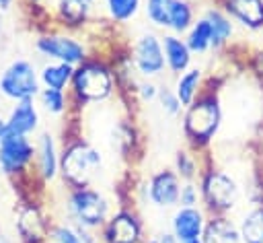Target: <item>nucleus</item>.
<instances>
[{
  "instance_id": "1",
  "label": "nucleus",
  "mask_w": 263,
  "mask_h": 243,
  "mask_svg": "<svg viewBox=\"0 0 263 243\" xmlns=\"http://www.w3.org/2000/svg\"><path fill=\"white\" fill-rule=\"evenodd\" d=\"M222 101L218 89H210L208 80L197 99L181 113V128L187 148L205 152L222 128Z\"/></svg>"
},
{
  "instance_id": "2",
  "label": "nucleus",
  "mask_w": 263,
  "mask_h": 243,
  "mask_svg": "<svg viewBox=\"0 0 263 243\" xmlns=\"http://www.w3.org/2000/svg\"><path fill=\"white\" fill-rule=\"evenodd\" d=\"M117 86L119 80L113 60L90 54L82 64L74 66L68 93L74 107H84L109 101L115 95Z\"/></svg>"
},
{
  "instance_id": "3",
  "label": "nucleus",
  "mask_w": 263,
  "mask_h": 243,
  "mask_svg": "<svg viewBox=\"0 0 263 243\" xmlns=\"http://www.w3.org/2000/svg\"><path fill=\"white\" fill-rule=\"evenodd\" d=\"M103 169L101 150L82 136H70L60 148V179L66 189L95 185Z\"/></svg>"
},
{
  "instance_id": "4",
  "label": "nucleus",
  "mask_w": 263,
  "mask_h": 243,
  "mask_svg": "<svg viewBox=\"0 0 263 243\" xmlns=\"http://www.w3.org/2000/svg\"><path fill=\"white\" fill-rule=\"evenodd\" d=\"M201 208L208 214L230 216L240 204V185L224 169L203 163V169L197 177Z\"/></svg>"
},
{
  "instance_id": "5",
  "label": "nucleus",
  "mask_w": 263,
  "mask_h": 243,
  "mask_svg": "<svg viewBox=\"0 0 263 243\" xmlns=\"http://www.w3.org/2000/svg\"><path fill=\"white\" fill-rule=\"evenodd\" d=\"M66 220L99 233L113 212L111 200L95 185L66 189Z\"/></svg>"
},
{
  "instance_id": "6",
  "label": "nucleus",
  "mask_w": 263,
  "mask_h": 243,
  "mask_svg": "<svg viewBox=\"0 0 263 243\" xmlns=\"http://www.w3.org/2000/svg\"><path fill=\"white\" fill-rule=\"evenodd\" d=\"M35 51L45 60L64 62L70 66H78L90 56L86 41L76 37L72 31H64V29L39 33L35 39Z\"/></svg>"
},
{
  "instance_id": "7",
  "label": "nucleus",
  "mask_w": 263,
  "mask_h": 243,
  "mask_svg": "<svg viewBox=\"0 0 263 243\" xmlns=\"http://www.w3.org/2000/svg\"><path fill=\"white\" fill-rule=\"evenodd\" d=\"M41 91L39 68L25 58L8 62L0 72V95L12 103L37 99Z\"/></svg>"
},
{
  "instance_id": "8",
  "label": "nucleus",
  "mask_w": 263,
  "mask_h": 243,
  "mask_svg": "<svg viewBox=\"0 0 263 243\" xmlns=\"http://www.w3.org/2000/svg\"><path fill=\"white\" fill-rule=\"evenodd\" d=\"M35 142L31 136L6 134L0 140V169L2 175L10 181H23L29 175H35Z\"/></svg>"
},
{
  "instance_id": "9",
  "label": "nucleus",
  "mask_w": 263,
  "mask_h": 243,
  "mask_svg": "<svg viewBox=\"0 0 263 243\" xmlns=\"http://www.w3.org/2000/svg\"><path fill=\"white\" fill-rule=\"evenodd\" d=\"M51 216L37 196L21 198L14 210V231L18 243H45L51 233Z\"/></svg>"
},
{
  "instance_id": "10",
  "label": "nucleus",
  "mask_w": 263,
  "mask_h": 243,
  "mask_svg": "<svg viewBox=\"0 0 263 243\" xmlns=\"http://www.w3.org/2000/svg\"><path fill=\"white\" fill-rule=\"evenodd\" d=\"M144 220L132 204L115 208L99 231V243H144Z\"/></svg>"
},
{
  "instance_id": "11",
  "label": "nucleus",
  "mask_w": 263,
  "mask_h": 243,
  "mask_svg": "<svg viewBox=\"0 0 263 243\" xmlns=\"http://www.w3.org/2000/svg\"><path fill=\"white\" fill-rule=\"evenodd\" d=\"M127 60L134 68V72L140 78H156L166 70L164 64V51H162V39L160 35L152 31L140 33L132 43L127 51Z\"/></svg>"
},
{
  "instance_id": "12",
  "label": "nucleus",
  "mask_w": 263,
  "mask_h": 243,
  "mask_svg": "<svg viewBox=\"0 0 263 243\" xmlns=\"http://www.w3.org/2000/svg\"><path fill=\"white\" fill-rule=\"evenodd\" d=\"M181 177L175 173L173 167H164L154 171L144 183L146 200L156 208H177L179 194H181Z\"/></svg>"
},
{
  "instance_id": "13",
  "label": "nucleus",
  "mask_w": 263,
  "mask_h": 243,
  "mask_svg": "<svg viewBox=\"0 0 263 243\" xmlns=\"http://www.w3.org/2000/svg\"><path fill=\"white\" fill-rule=\"evenodd\" d=\"M60 144L55 142V136L47 130H43L35 140V177L41 185L53 183L60 179Z\"/></svg>"
},
{
  "instance_id": "14",
  "label": "nucleus",
  "mask_w": 263,
  "mask_h": 243,
  "mask_svg": "<svg viewBox=\"0 0 263 243\" xmlns=\"http://www.w3.org/2000/svg\"><path fill=\"white\" fill-rule=\"evenodd\" d=\"M232 23L249 33L263 31V0H216Z\"/></svg>"
},
{
  "instance_id": "15",
  "label": "nucleus",
  "mask_w": 263,
  "mask_h": 243,
  "mask_svg": "<svg viewBox=\"0 0 263 243\" xmlns=\"http://www.w3.org/2000/svg\"><path fill=\"white\" fill-rule=\"evenodd\" d=\"M95 12V0H55L53 21L64 31H82Z\"/></svg>"
},
{
  "instance_id": "16",
  "label": "nucleus",
  "mask_w": 263,
  "mask_h": 243,
  "mask_svg": "<svg viewBox=\"0 0 263 243\" xmlns=\"http://www.w3.org/2000/svg\"><path fill=\"white\" fill-rule=\"evenodd\" d=\"M208 212L201 206H177L171 216V233L179 243L197 239L203 235Z\"/></svg>"
},
{
  "instance_id": "17",
  "label": "nucleus",
  "mask_w": 263,
  "mask_h": 243,
  "mask_svg": "<svg viewBox=\"0 0 263 243\" xmlns=\"http://www.w3.org/2000/svg\"><path fill=\"white\" fill-rule=\"evenodd\" d=\"M39 107L35 99L27 101H16L12 103L8 115H6V128L10 134H21V136H33L39 130Z\"/></svg>"
},
{
  "instance_id": "18",
  "label": "nucleus",
  "mask_w": 263,
  "mask_h": 243,
  "mask_svg": "<svg viewBox=\"0 0 263 243\" xmlns=\"http://www.w3.org/2000/svg\"><path fill=\"white\" fill-rule=\"evenodd\" d=\"M160 39H162V51H164L166 70L171 74H175V76L185 72L193 62V54L187 47L185 39L181 35H175V33H164Z\"/></svg>"
},
{
  "instance_id": "19",
  "label": "nucleus",
  "mask_w": 263,
  "mask_h": 243,
  "mask_svg": "<svg viewBox=\"0 0 263 243\" xmlns=\"http://www.w3.org/2000/svg\"><path fill=\"white\" fill-rule=\"evenodd\" d=\"M203 16L210 21V27H212V51H222L232 41L236 25L218 4L208 6L203 10Z\"/></svg>"
},
{
  "instance_id": "20",
  "label": "nucleus",
  "mask_w": 263,
  "mask_h": 243,
  "mask_svg": "<svg viewBox=\"0 0 263 243\" xmlns=\"http://www.w3.org/2000/svg\"><path fill=\"white\" fill-rule=\"evenodd\" d=\"M203 243H240L238 237V224L224 214H208L203 235Z\"/></svg>"
},
{
  "instance_id": "21",
  "label": "nucleus",
  "mask_w": 263,
  "mask_h": 243,
  "mask_svg": "<svg viewBox=\"0 0 263 243\" xmlns=\"http://www.w3.org/2000/svg\"><path fill=\"white\" fill-rule=\"evenodd\" d=\"M203 86H205L203 70H201L199 66H189L185 72L177 74L173 91H175V95L179 97L181 105L187 107V105H191V103L197 99V95L203 91Z\"/></svg>"
},
{
  "instance_id": "22",
  "label": "nucleus",
  "mask_w": 263,
  "mask_h": 243,
  "mask_svg": "<svg viewBox=\"0 0 263 243\" xmlns=\"http://www.w3.org/2000/svg\"><path fill=\"white\" fill-rule=\"evenodd\" d=\"M74 66L64 64V62H51L47 60L39 68V82L43 89H58V91H68L72 82Z\"/></svg>"
},
{
  "instance_id": "23",
  "label": "nucleus",
  "mask_w": 263,
  "mask_h": 243,
  "mask_svg": "<svg viewBox=\"0 0 263 243\" xmlns=\"http://www.w3.org/2000/svg\"><path fill=\"white\" fill-rule=\"evenodd\" d=\"M236 224L240 243H263V204H255L242 212Z\"/></svg>"
},
{
  "instance_id": "24",
  "label": "nucleus",
  "mask_w": 263,
  "mask_h": 243,
  "mask_svg": "<svg viewBox=\"0 0 263 243\" xmlns=\"http://www.w3.org/2000/svg\"><path fill=\"white\" fill-rule=\"evenodd\" d=\"M187 47L191 49L193 56H201V54H208L212 51V27H210V21L201 14L193 21V25L189 27V31L183 35Z\"/></svg>"
},
{
  "instance_id": "25",
  "label": "nucleus",
  "mask_w": 263,
  "mask_h": 243,
  "mask_svg": "<svg viewBox=\"0 0 263 243\" xmlns=\"http://www.w3.org/2000/svg\"><path fill=\"white\" fill-rule=\"evenodd\" d=\"M193 21H195V8L189 0H171L166 33H175L183 37L193 25Z\"/></svg>"
},
{
  "instance_id": "26",
  "label": "nucleus",
  "mask_w": 263,
  "mask_h": 243,
  "mask_svg": "<svg viewBox=\"0 0 263 243\" xmlns=\"http://www.w3.org/2000/svg\"><path fill=\"white\" fill-rule=\"evenodd\" d=\"M107 19L115 25L132 23L144 8V0H103Z\"/></svg>"
},
{
  "instance_id": "27",
  "label": "nucleus",
  "mask_w": 263,
  "mask_h": 243,
  "mask_svg": "<svg viewBox=\"0 0 263 243\" xmlns=\"http://www.w3.org/2000/svg\"><path fill=\"white\" fill-rule=\"evenodd\" d=\"M201 154L203 152H195L191 148H179L177 150L173 169L181 177V181H197V177H199V173L203 169V163L199 159Z\"/></svg>"
},
{
  "instance_id": "28",
  "label": "nucleus",
  "mask_w": 263,
  "mask_h": 243,
  "mask_svg": "<svg viewBox=\"0 0 263 243\" xmlns=\"http://www.w3.org/2000/svg\"><path fill=\"white\" fill-rule=\"evenodd\" d=\"M37 105H41L49 115H55V117H62L70 111L72 107V99H70V93L68 91H58V89H43L39 91L37 95Z\"/></svg>"
},
{
  "instance_id": "29",
  "label": "nucleus",
  "mask_w": 263,
  "mask_h": 243,
  "mask_svg": "<svg viewBox=\"0 0 263 243\" xmlns=\"http://www.w3.org/2000/svg\"><path fill=\"white\" fill-rule=\"evenodd\" d=\"M168 8H171V0H144L142 10H144L148 23L154 29L166 31V27H168Z\"/></svg>"
},
{
  "instance_id": "30",
  "label": "nucleus",
  "mask_w": 263,
  "mask_h": 243,
  "mask_svg": "<svg viewBox=\"0 0 263 243\" xmlns=\"http://www.w3.org/2000/svg\"><path fill=\"white\" fill-rule=\"evenodd\" d=\"M49 241L53 243H82L78 227L72 224L70 220H60L51 224V233H49Z\"/></svg>"
},
{
  "instance_id": "31",
  "label": "nucleus",
  "mask_w": 263,
  "mask_h": 243,
  "mask_svg": "<svg viewBox=\"0 0 263 243\" xmlns=\"http://www.w3.org/2000/svg\"><path fill=\"white\" fill-rule=\"evenodd\" d=\"M158 105H160V109L166 113V115H171V117H177V115H181L183 113V105H181V101H179V97L175 95V91L173 89H166V86H162L160 91H158Z\"/></svg>"
},
{
  "instance_id": "32",
  "label": "nucleus",
  "mask_w": 263,
  "mask_h": 243,
  "mask_svg": "<svg viewBox=\"0 0 263 243\" xmlns=\"http://www.w3.org/2000/svg\"><path fill=\"white\" fill-rule=\"evenodd\" d=\"M158 91H160V86H158L152 78H140V80L136 82V89H134L136 97H138L140 101H144V103L156 101V99H158Z\"/></svg>"
},
{
  "instance_id": "33",
  "label": "nucleus",
  "mask_w": 263,
  "mask_h": 243,
  "mask_svg": "<svg viewBox=\"0 0 263 243\" xmlns=\"http://www.w3.org/2000/svg\"><path fill=\"white\" fill-rule=\"evenodd\" d=\"M179 206H201L197 181H183L179 194Z\"/></svg>"
},
{
  "instance_id": "34",
  "label": "nucleus",
  "mask_w": 263,
  "mask_h": 243,
  "mask_svg": "<svg viewBox=\"0 0 263 243\" xmlns=\"http://www.w3.org/2000/svg\"><path fill=\"white\" fill-rule=\"evenodd\" d=\"M247 66H249V70L255 74V78H257V80L263 84V47L255 49V51L249 56Z\"/></svg>"
},
{
  "instance_id": "35",
  "label": "nucleus",
  "mask_w": 263,
  "mask_h": 243,
  "mask_svg": "<svg viewBox=\"0 0 263 243\" xmlns=\"http://www.w3.org/2000/svg\"><path fill=\"white\" fill-rule=\"evenodd\" d=\"M158 243H179V241H177V237L171 231H166V233H160L158 235Z\"/></svg>"
},
{
  "instance_id": "36",
  "label": "nucleus",
  "mask_w": 263,
  "mask_h": 243,
  "mask_svg": "<svg viewBox=\"0 0 263 243\" xmlns=\"http://www.w3.org/2000/svg\"><path fill=\"white\" fill-rule=\"evenodd\" d=\"M6 134H8V128H6V117H4V115H0V140H2Z\"/></svg>"
},
{
  "instance_id": "37",
  "label": "nucleus",
  "mask_w": 263,
  "mask_h": 243,
  "mask_svg": "<svg viewBox=\"0 0 263 243\" xmlns=\"http://www.w3.org/2000/svg\"><path fill=\"white\" fill-rule=\"evenodd\" d=\"M14 2H16V0H0V10H2V12L10 10V8L14 6Z\"/></svg>"
},
{
  "instance_id": "38",
  "label": "nucleus",
  "mask_w": 263,
  "mask_h": 243,
  "mask_svg": "<svg viewBox=\"0 0 263 243\" xmlns=\"http://www.w3.org/2000/svg\"><path fill=\"white\" fill-rule=\"evenodd\" d=\"M0 243H14V241H12L10 237H6L4 233H0Z\"/></svg>"
},
{
  "instance_id": "39",
  "label": "nucleus",
  "mask_w": 263,
  "mask_h": 243,
  "mask_svg": "<svg viewBox=\"0 0 263 243\" xmlns=\"http://www.w3.org/2000/svg\"><path fill=\"white\" fill-rule=\"evenodd\" d=\"M144 243H158V237H146Z\"/></svg>"
},
{
  "instance_id": "40",
  "label": "nucleus",
  "mask_w": 263,
  "mask_h": 243,
  "mask_svg": "<svg viewBox=\"0 0 263 243\" xmlns=\"http://www.w3.org/2000/svg\"><path fill=\"white\" fill-rule=\"evenodd\" d=\"M185 243H203V241H201V237H197V239H189V241H185Z\"/></svg>"
},
{
  "instance_id": "41",
  "label": "nucleus",
  "mask_w": 263,
  "mask_h": 243,
  "mask_svg": "<svg viewBox=\"0 0 263 243\" xmlns=\"http://www.w3.org/2000/svg\"><path fill=\"white\" fill-rule=\"evenodd\" d=\"M0 33H2V10H0Z\"/></svg>"
},
{
  "instance_id": "42",
  "label": "nucleus",
  "mask_w": 263,
  "mask_h": 243,
  "mask_svg": "<svg viewBox=\"0 0 263 243\" xmlns=\"http://www.w3.org/2000/svg\"><path fill=\"white\" fill-rule=\"evenodd\" d=\"M0 177H4V175H2V169H0Z\"/></svg>"
},
{
  "instance_id": "43",
  "label": "nucleus",
  "mask_w": 263,
  "mask_h": 243,
  "mask_svg": "<svg viewBox=\"0 0 263 243\" xmlns=\"http://www.w3.org/2000/svg\"><path fill=\"white\" fill-rule=\"evenodd\" d=\"M45 243H53V241H45Z\"/></svg>"
},
{
  "instance_id": "44",
  "label": "nucleus",
  "mask_w": 263,
  "mask_h": 243,
  "mask_svg": "<svg viewBox=\"0 0 263 243\" xmlns=\"http://www.w3.org/2000/svg\"><path fill=\"white\" fill-rule=\"evenodd\" d=\"M261 33H263V31H261Z\"/></svg>"
},
{
  "instance_id": "45",
  "label": "nucleus",
  "mask_w": 263,
  "mask_h": 243,
  "mask_svg": "<svg viewBox=\"0 0 263 243\" xmlns=\"http://www.w3.org/2000/svg\"><path fill=\"white\" fill-rule=\"evenodd\" d=\"M0 233H2V231H0Z\"/></svg>"
}]
</instances>
